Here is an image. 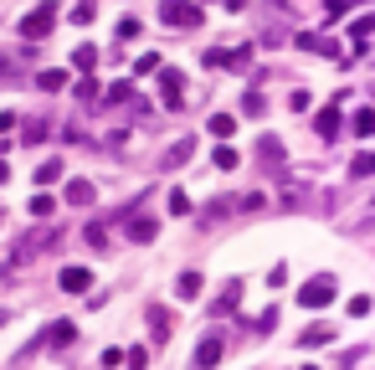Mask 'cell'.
I'll return each mask as SVG.
<instances>
[{
	"label": "cell",
	"instance_id": "cell-1",
	"mask_svg": "<svg viewBox=\"0 0 375 370\" xmlns=\"http://www.w3.org/2000/svg\"><path fill=\"white\" fill-rule=\"evenodd\" d=\"M51 26H57V0H42L36 10H26V16H21L16 31H21V42H47Z\"/></svg>",
	"mask_w": 375,
	"mask_h": 370
},
{
	"label": "cell",
	"instance_id": "cell-2",
	"mask_svg": "<svg viewBox=\"0 0 375 370\" xmlns=\"http://www.w3.org/2000/svg\"><path fill=\"white\" fill-rule=\"evenodd\" d=\"M299 303L303 309H324V303H334V278H308V283L299 288Z\"/></svg>",
	"mask_w": 375,
	"mask_h": 370
},
{
	"label": "cell",
	"instance_id": "cell-3",
	"mask_svg": "<svg viewBox=\"0 0 375 370\" xmlns=\"http://www.w3.org/2000/svg\"><path fill=\"white\" fill-rule=\"evenodd\" d=\"M160 16L170 21V26H201V10L190 6V0H165V6H160Z\"/></svg>",
	"mask_w": 375,
	"mask_h": 370
},
{
	"label": "cell",
	"instance_id": "cell-4",
	"mask_svg": "<svg viewBox=\"0 0 375 370\" xmlns=\"http://www.w3.org/2000/svg\"><path fill=\"white\" fill-rule=\"evenodd\" d=\"M160 98H165V108H180V98H185V77H180V72H160Z\"/></svg>",
	"mask_w": 375,
	"mask_h": 370
},
{
	"label": "cell",
	"instance_id": "cell-5",
	"mask_svg": "<svg viewBox=\"0 0 375 370\" xmlns=\"http://www.w3.org/2000/svg\"><path fill=\"white\" fill-rule=\"evenodd\" d=\"M57 283H62V293H88V288H93V273L88 268H62Z\"/></svg>",
	"mask_w": 375,
	"mask_h": 370
},
{
	"label": "cell",
	"instance_id": "cell-6",
	"mask_svg": "<svg viewBox=\"0 0 375 370\" xmlns=\"http://www.w3.org/2000/svg\"><path fill=\"white\" fill-rule=\"evenodd\" d=\"M175 298H180V303H196V298H201V273H180Z\"/></svg>",
	"mask_w": 375,
	"mask_h": 370
},
{
	"label": "cell",
	"instance_id": "cell-7",
	"mask_svg": "<svg viewBox=\"0 0 375 370\" xmlns=\"http://www.w3.org/2000/svg\"><path fill=\"white\" fill-rule=\"evenodd\" d=\"M36 88H42V92H62V88H67V72H62V67L36 72Z\"/></svg>",
	"mask_w": 375,
	"mask_h": 370
},
{
	"label": "cell",
	"instance_id": "cell-8",
	"mask_svg": "<svg viewBox=\"0 0 375 370\" xmlns=\"http://www.w3.org/2000/svg\"><path fill=\"white\" fill-rule=\"evenodd\" d=\"M206 129H211L216 139H231V134H237V118H231V113H211V118H206Z\"/></svg>",
	"mask_w": 375,
	"mask_h": 370
},
{
	"label": "cell",
	"instance_id": "cell-9",
	"mask_svg": "<svg viewBox=\"0 0 375 370\" xmlns=\"http://www.w3.org/2000/svg\"><path fill=\"white\" fill-rule=\"evenodd\" d=\"M314 129H319V134H324V139H334V134H340V103L319 113V118H314Z\"/></svg>",
	"mask_w": 375,
	"mask_h": 370
},
{
	"label": "cell",
	"instance_id": "cell-10",
	"mask_svg": "<svg viewBox=\"0 0 375 370\" xmlns=\"http://www.w3.org/2000/svg\"><path fill=\"white\" fill-rule=\"evenodd\" d=\"M216 360H222V335L201 339V350H196V365H216Z\"/></svg>",
	"mask_w": 375,
	"mask_h": 370
},
{
	"label": "cell",
	"instance_id": "cell-11",
	"mask_svg": "<svg viewBox=\"0 0 375 370\" xmlns=\"http://www.w3.org/2000/svg\"><path fill=\"white\" fill-rule=\"evenodd\" d=\"M47 339H51L57 350H62V345H72V339H77V324H72V319H57V324H51V335H47Z\"/></svg>",
	"mask_w": 375,
	"mask_h": 370
},
{
	"label": "cell",
	"instance_id": "cell-12",
	"mask_svg": "<svg viewBox=\"0 0 375 370\" xmlns=\"http://www.w3.org/2000/svg\"><path fill=\"white\" fill-rule=\"evenodd\" d=\"M88 201H93V185H88V180H72V185H67V206H88Z\"/></svg>",
	"mask_w": 375,
	"mask_h": 370
},
{
	"label": "cell",
	"instance_id": "cell-13",
	"mask_svg": "<svg viewBox=\"0 0 375 370\" xmlns=\"http://www.w3.org/2000/svg\"><path fill=\"white\" fill-rule=\"evenodd\" d=\"M355 134L360 139H375V108H360L355 113Z\"/></svg>",
	"mask_w": 375,
	"mask_h": 370
},
{
	"label": "cell",
	"instance_id": "cell-14",
	"mask_svg": "<svg viewBox=\"0 0 375 370\" xmlns=\"http://www.w3.org/2000/svg\"><path fill=\"white\" fill-rule=\"evenodd\" d=\"M128 236H134V242H154V221L134 216V221H128Z\"/></svg>",
	"mask_w": 375,
	"mask_h": 370
},
{
	"label": "cell",
	"instance_id": "cell-15",
	"mask_svg": "<svg viewBox=\"0 0 375 370\" xmlns=\"http://www.w3.org/2000/svg\"><path fill=\"white\" fill-rule=\"evenodd\" d=\"M329 339H334V329L314 324V329H308V335H303V345H308V350H319V345H329Z\"/></svg>",
	"mask_w": 375,
	"mask_h": 370
},
{
	"label": "cell",
	"instance_id": "cell-16",
	"mask_svg": "<svg viewBox=\"0 0 375 370\" xmlns=\"http://www.w3.org/2000/svg\"><path fill=\"white\" fill-rule=\"evenodd\" d=\"M51 211H57V201H51L47 191H36L31 195V216H51Z\"/></svg>",
	"mask_w": 375,
	"mask_h": 370
},
{
	"label": "cell",
	"instance_id": "cell-17",
	"mask_svg": "<svg viewBox=\"0 0 375 370\" xmlns=\"http://www.w3.org/2000/svg\"><path fill=\"white\" fill-rule=\"evenodd\" d=\"M211 165H222V170H237L242 160H237V150H222V144H216V154H211Z\"/></svg>",
	"mask_w": 375,
	"mask_h": 370
},
{
	"label": "cell",
	"instance_id": "cell-18",
	"mask_svg": "<svg viewBox=\"0 0 375 370\" xmlns=\"http://www.w3.org/2000/svg\"><path fill=\"white\" fill-rule=\"evenodd\" d=\"M93 62H98V51H93V47H77V51H72V67H83V72H88Z\"/></svg>",
	"mask_w": 375,
	"mask_h": 370
},
{
	"label": "cell",
	"instance_id": "cell-19",
	"mask_svg": "<svg viewBox=\"0 0 375 370\" xmlns=\"http://www.w3.org/2000/svg\"><path fill=\"white\" fill-rule=\"evenodd\" d=\"M93 16H98V6H93V0H83V6H72V21H77V26H88Z\"/></svg>",
	"mask_w": 375,
	"mask_h": 370
},
{
	"label": "cell",
	"instance_id": "cell-20",
	"mask_svg": "<svg viewBox=\"0 0 375 370\" xmlns=\"http://www.w3.org/2000/svg\"><path fill=\"white\" fill-rule=\"evenodd\" d=\"M57 175H62V165H57V160H51V165H36V185H51Z\"/></svg>",
	"mask_w": 375,
	"mask_h": 370
},
{
	"label": "cell",
	"instance_id": "cell-21",
	"mask_svg": "<svg viewBox=\"0 0 375 370\" xmlns=\"http://www.w3.org/2000/svg\"><path fill=\"white\" fill-rule=\"evenodd\" d=\"M170 211H175V216H190V195L185 191H170Z\"/></svg>",
	"mask_w": 375,
	"mask_h": 370
},
{
	"label": "cell",
	"instance_id": "cell-22",
	"mask_svg": "<svg viewBox=\"0 0 375 370\" xmlns=\"http://www.w3.org/2000/svg\"><path fill=\"white\" fill-rule=\"evenodd\" d=\"M134 36H139V21L124 16V21H119V42H134Z\"/></svg>",
	"mask_w": 375,
	"mask_h": 370
},
{
	"label": "cell",
	"instance_id": "cell-23",
	"mask_svg": "<svg viewBox=\"0 0 375 370\" xmlns=\"http://www.w3.org/2000/svg\"><path fill=\"white\" fill-rule=\"evenodd\" d=\"M77 98L93 103V98H98V77H83V83H77Z\"/></svg>",
	"mask_w": 375,
	"mask_h": 370
},
{
	"label": "cell",
	"instance_id": "cell-24",
	"mask_svg": "<svg viewBox=\"0 0 375 370\" xmlns=\"http://www.w3.org/2000/svg\"><path fill=\"white\" fill-rule=\"evenodd\" d=\"M21 139H26V144H42V139H47V124H42V118H36V124H31V129H26V134H21Z\"/></svg>",
	"mask_w": 375,
	"mask_h": 370
},
{
	"label": "cell",
	"instance_id": "cell-25",
	"mask_svg": "<svg viewBox=\"0 0 375 370\" xmlns=\"http://www.w3.org/2000/svg\"><path fill=\"white\" fill-rule=\"evenodd\" d=\"M154 67H160V57H154V51H144V57L134 62V72H154Z\"/></svg>",
	"mask_w": 375,
	"mask_h": 370
},
{
	"label": "cell",
	"instance_id": "cell-26",
	"mask_svg": "<svg viewBox=\"0 0 375 370\" xmlns=\"http://www.w3.org/2000/svg\"><path fill=\"white\" fill-rule=\"evenodd\" d=\"M355 175H375V154H360V160H355Z\"/></svg>",
	"mask_w": 375,
	"mask_h": 370
},
{
	"label": "cell",
	"instance_id": "cell-27",
	"mask_svg": "<svg viewBox=\"0 0 375 370\" xmlns=\"http://www.w3.org/2000/svg\"><path fill=\"white\" fill-rule=\"evenodd\" d=\"M344 10H350V0H329V6H324V16L334 21V16H344Z\"/></svg>",
	"mask_w": 375,
	"mask_h": 370
},
{
	"label": "cell",
	"instance_id": "cell-28",
	"mask_svg": "<svg viewBox=\"0 0 375 370\" xmlns=\"http://www.w3.org/2000/svg\"><path fill=\"white\" fill-rule=\"evenodd\" d=\"M6 175H10V170H6V165H0V185H6Z\"/></svg>",
	"mask_w": 375,
	"mask_h": 370
},
{
	"label": "cell",
	"instance_id": "cell-29",
	"mask_svg": "<svg viewBox=\"0 0 375 370\" xmlns=\"http://www.w3.org/2000/svg\"><path fill=\"white\" fill-rule=\"evenodd\" d=\"M0 324H6V314H0Z\"/></svg>",
	"mask_w": 375,
	"mask_h": 370
}]
</instances>
